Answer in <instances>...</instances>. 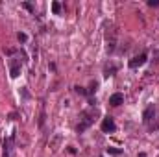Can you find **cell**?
Masks as SVG:
<instances>
[{
    "mask_svg": "<svg viewBox=\"0 0 159 157\" xmlns=\"http://www.w3.org/2000/svg\"><path fill=\"white\" fill-rule=\"evenodd\" d=\"M146 59H148V54L146 52H143L141 56H135L133 59H129V69H139V67H143L144 63H146Z\"/></svg>",
    "mask_w": 159,
    "mask_h": 157,
    "instance_id": "obj_1",
    "label": "cell"
},
{
    "mask_svg": "<svg viewBox=\"0 0 159 157\" xmlns=\"http://www.w3.org/2000/svg\"><path fill=\"white\" fill-rule=\"evenodd\" d=\"M102 131L104 133H111V131H115L117 129V124H115V120L111 117H104V120H102Z\"/></svg>",
    "mask_w": 159,
    "mask_h": 157,
    "instance_id": "obj_2",
    "label": "cell"
},
{
    "mask_svg": "<svg viewBox=\"0 0 159 157\" xmlns=\"http://www.w3.org/2000/svg\"><path fill=\"white\" fill-rule=\"evenodd\" d=\"M4 157H13V135L4 141Z\"/></svg>",
    "mask_w": 159,
    "mask_h": 157,
    "instance_id": "obj_3",
    "label": "cell"
},
{
    "mask_svg": "<svg viewBox=\"0 0 159 157\" xmlns=\"http://www.w3.org/2000/svg\"><path fill=\"white\" fill-rule=\"evenodd\" d=\"M122 102H124V94H122V92H115V94L109 98V104H111V105H120Z\"/></svg>",
    "mask_w": 159,
    "mask_h": 157,
    "instance_id": "obj_4",
    "label": "cell"
},
{
    "mask_svg": "<svg viewBox=\"0 0 159 157\" xmlns=\"http://www.w3.org/2000/svg\"><path fill=\"white\" fill-rule=\"evenodd\" d=\"M91 124H93V118L89 117V115H85L83 122H81V124L78 126V133H83V131H85V129H87V128H89Z\"/></svg>",
    "mask_w": 159,
    "mask_h": 157,
    "instance_id": "obj_5",
    "label": "cell"
},
{
    "mask_svg": "<svg viewBox=\"0 0 159 157\" xmlns=\"http://www.w3.org/2000/svg\"><path fill=\"white\" fill-rule=\"evenodd\" d=\"M154 115H156V109H154V105H150V107L143 113V120H144V122H150V120L154 118Z\"/></svg>",
    "mask_w": 159,
    "mask_h": 157,
    "instance_id": "obj_6",
    "label": "cell"
},
{
    "mask_svg": "<svg viewBox=\"0 0 159 157\" xmlns=\"http://www.w3.org/2000/svg\"><path fill=\"white\" fill-rule=\"evenodd\" d=\"M9 72H11V78H17V76L20 74V65H19V63H13Z\"/></svg>",
    "mask_w": 159,
    "mask_h": 157,
    "instance_id": "obj_7",
    "label": "cell"
},
{
    "mask_svg": "<svg viewBox=\"0 0 159 157\" xmlns=\"http://www.w3.org/2000/svg\"><path fill=\"white\" fill-rule=\"evenodd\" d=\"M115 72H117V67H107V69H106V72H104V76H106V78H109V76H113Z\"/></svg>",
    "mask_w": 159,
    "mask_h": 157,
    "instance_id": "obj_8",
    "label": "cell"
},
{
    "mask_svg": "<svg viewBox=\"0 0 159 157\" xmlns=\"http://www.w3.org/2000/svg\"><path fill=\"white\" fill-rule=\"evenodd\" d=\"M52 11H54L56 15H59V13H61V4H59V2H54V4H52Z\"/></svg>",
    "mask_w": 159,
    "mask_h": 157,
    "instance_id": "obj_9",
    "label": "cell"
},
{
    "mask_svg": "<svg viewBox=\"0 0 159 157\" xmlns=\"http://www.w3.org/2000/svg\"><path fill=\"white\" fill-rule=\"evenodd\" d=\"M107 154H113V155H120V154H122V150H119V148H107Z\"/></svg>",
    "mask_w": 159,
    "mask_h": 157,
    "instance_id": "obj_10",
    "label": "cell"
},
{
    "mask_svg": "<svg viewBox=\"0 0 159 157\" xmlns=\"http://www.w3.org/2000/svg\"><path fill=\"white\" fill-rule=\"evenodd\" d=\"M17 37H19V41H20V43H26V41H28V35H26V34H19Z\"/></svg>",
    "mask_w": 159,
    "mask_h": 157,
    "instance_id": "obj_11",
    "label": "cell"
},
{
    "mask_svg": "<svg viewBox=\"0 0 159 157\" xmlns=\"http://www.w3.org/2000/svg\"><path fill=\"white\" fill-rule=\"evenodd\" d=\"M22 6H24V7H26V9H28V11H34V7H32V4H28V2H24V4H22Z\"/></svg>",
    "mask_w": 159,
    "mask_h": 157,
    "instance_id": "obj_12",
    "label": "cell"
},
{
    "mask_svg": "<svg viewBox=\"0 0 159 157\" xmlns=\"http://www.w3.org/2000/svg\"><path fill=\"white\" fill-rule=\"evenodd\" d=\"M148 6H152V7H156V6H159V2H157V0H150V2H148Z\"/></svg>",
    "mask_w": 159,
    "mask_h": 157,
    "instance_id": "obj_13",
    "label": "cell"
},
{
    "mask_svg": "<svg viewBox=\"0 0 159 157\" xmlns=\"http://www.w3.org/2000/svg\"><path fill=\"white\" fill-rule=\"evenodd\" d=\"M139 157H146V155H144V154H141V155H139Z\"/></svg>",
    "mask_w": 159,
    "mask_h": 157,
    "instance_id": "obj_14",
    "label": "cell"
}]
</instances>
